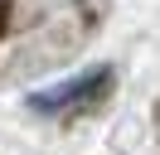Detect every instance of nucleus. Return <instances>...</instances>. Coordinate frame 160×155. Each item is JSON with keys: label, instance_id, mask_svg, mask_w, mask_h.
I'll use <instances>...</instances> for the list:
<instances>
[{"label": "nucleus", "instance_id": "1", "mask_svg": "<svg viewBox=\"0 0 160 155\" xmlns=\"http://www.w3.org/2000/svg\"><path fill=\"white\" fill-rule=\"evenodd\" d=\"M107 68H92V73H82L78 82H63V87H53V92H34L29 97V107H39V112H53V107H63V102H82V97H92L102 82H107Z\"/></svg>", "mask_w": 160, "mask_h": 155}]
</instances>
